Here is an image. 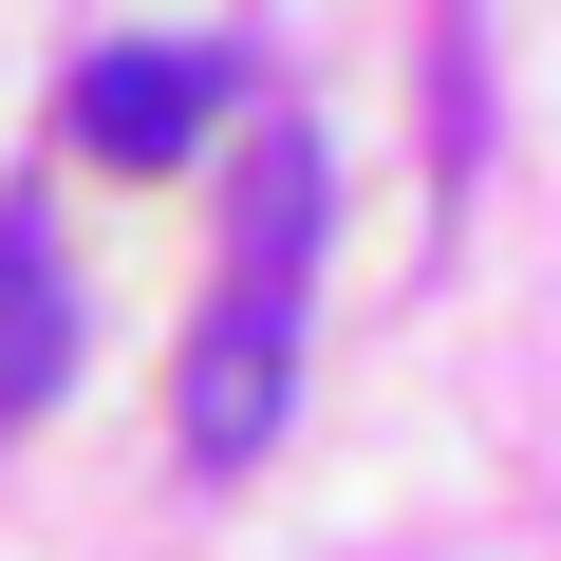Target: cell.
<instances>
[{"label": "cell", "instance_id": "6da1fadb", "mask_svg": "<svg viewBox=\"0 0 561 561\" xmlns=\"http://www.w3.org/2000/svg\"><path fill=\"white\" fill-rule=\"evenodd\" d=\"M280 393H300V319H206L187 337V468H262L280 449Z\"/></svg>", "mask_w": 561, "mask_h": 561}, {"label": "cell", "instance_id": "277c9868", "mask_svg": "<svg viewBox=\"0 0 561 561\" xmlns=\"http://www.w3.org/2000/svg\"><path fill=\"white\" fill-rule=\"evenodd\" d=\"M57 375H76V280H57V243L20 206H0V431H38Z\"/></svg>", "mask_w": 561, "mask_h": 561}, {"label": "cell", "instance_id": "7a4b0ae2", "mask_svg": "<svg viewBox=\"0 0 561 561\" xmlns=\"http://www.w3.org/2000/svg\"><path fill=\"white\" fill-rule=\"evenodd\" d=\"M57 131H76L94 169H169V150L206 131V57H169V38H113V57H76Z\"/></svg>", "mask_w": 561, "mask_h": 561}, {"label": "cell", "instance_id": "3957f363", "mask_svg": "<svg viewBox=\"0 0 561 561\" xmlns=\"http://www.w3.org/2000/svg\"><path fill=\"white\" fill-rule=\"evenodd\" d=\"M300 262H319V131L280 113L243 150V225H225V319H300Z\"/></svg>", "mask_w": 561, "mask_h": 561}]
</instances>
